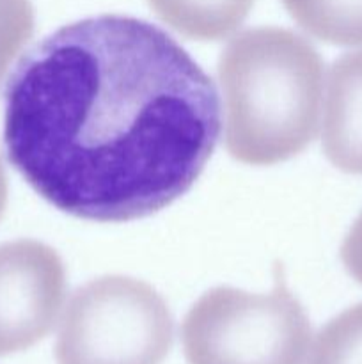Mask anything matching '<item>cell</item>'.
<instances>
[{
  "instance_id": "obj_11",
  "label": "cell",
  "mask_w": 362,
  "mask_h": 364,
  "mask_svg": "<svg viewBox=\"0 0 362 364\" xmlns=\"http://www.w3.org/2000/svg\"><path fill=\"white\" fill-rule=\"evenodd\" d=\"M341 262L346 272L362 284V212L344 237L341 245Z\"/></svg>"
},
{
  "instance_id": "obj_8",
  "label": "cell",
  "mask_w": 362,
  "mask_h": 364,
  "mask_svg": "<svg viewBox=\"0 0 362 364\" xmlns=\"http://www.w3.org/2000/svg\"><path fill=\"white\" fill-rule=\"evenodd\" d=\"M295 21L337 46H362V0H283Z\"/></svg>"
},
{
  "instance_id": "obj_1",
  "label": "cell",
  "mask_w": 362,
  "mask_h": 364,
  "mask_svg": "<svg viewBox=\"0 0 362 364\" xmlns=\"http://www.w3.org/2000/svg\"><path fill=\"white\" fill-rule=\"evenodd\" d=\"M2 134L11 166L50 205L128 223L201 176L220 135L219 92L163 28L99 14L57 28L18 60Z\"/></svg>"
},
{
  "instance_id": "obj_4",
  "label": "cell",
  "mask_w": 362,
  "mask_h": 364,
  "mask_svg": "<svg viewBox=\"0 0 362 364\" xmlns=\"http://www.w3.org/2000/svg\"><path fill=\"white\" fill-rule=\"evenodd\" d=\"M174 340V320L151 284L103 276L78 288L62 315L57 364H162Z\"/></svg>"
},
{
  "instance_id": "obj_9",
  "label": "cell",
  "mask_w": 362,
  "mask_h": 364,
  "mask_svg": "<svg viewBox=\"0 0 362 364\" xmlns=\"http://www.w3.org/2000/svg\"><path fill=\"white\" fill-rule=\"evenodd\" d=\"M309 364H362V302L325 323Z\"/></svg>"
},
{
  "instance_id": "obj_3",
  "label": "cell",
  "mask_w": 362,
  "mask_h": 364,
  "mask_svg": "<svg viewBox=\"0 0 362 364\" xmlns=\"http://www.w3.org/2000/svg\"><path fill=\"white\" fill-rule=\"evenodd\" d=\"M311 340L304 306L280 281L268 294L212 288L181 323L188 364H304Z\"/></svg>"
},
{
  "instance_id": "obj_10",
  "label": "cell",
  "mask_w": 362,
  "mask_h": 364,
  "mask_svg": "<svg viewBox=\"0 0 362 364\" xmlns=\"http://www.w3.org/2000/svg\"><path fill=\"white\" fill-rule=\"evenodd\" d=\"M34 34L31 0H0V82Z\"/></svg>"
},
{
  "instance_id": "obj_2",
  "label": "cell",
  "mask_w": 362,
  "mask_h": 364,
  "mask_svg": "<svg viewBox=\"0 0 362 364\" xmlns=\"http://www.w3.org/2000/svg\"><path fill=\"white\" fill-rule=\"evenodd\" d=\"M323 75L318 50L297 32L258 27L234 36L219 60L229 155L273 166L304 151L318 134Z\"/></svg>"
},
{
  "instance_id": "obj_7",
  "label": "cell",
  "mask_w": 362,
  "mask_h": 364,
  "mask_svg": "<svg viewBox=\"0 0 362 364\" xmlns=\"http://www.w3.org/2000/svg\"><path fill=\"white\" fill-rule=\"evenodd\" d=\"M156 16L199 41H216L233 34L245 21L254 0H148Z\"/></svg>"
},
{
  "instance_id": "obj_5",
  "label": "cell",
  "mask_w": 362,
  "mask_h": 364,
  "mask_svg": "<svg viewBox=\"0 0 362 364\" xmlns=\"http://www.w3.org/2000/svg\"><path fill=\"white\" fill-rule=\"evenodd\" d=\"M66 301V269L50 245L14 240L0 245V358L46 338Z\"/></svg>"
},
{
  "instance_id": "obj_6",
  "label": "cell",
  "mask_w": 362,
  "mask_h": 364,
  "mask_svg": "<svg viewBox=\"0 0 362 364\" xmlns=\"http://www.w3.org/2000/svg\"><path fill=\"white\" fill-rule=\"evenodd\" d=\"M322 146L334 167L362 174V50L344 53L330 66Z\"/></svg>"
}]
</instances>
